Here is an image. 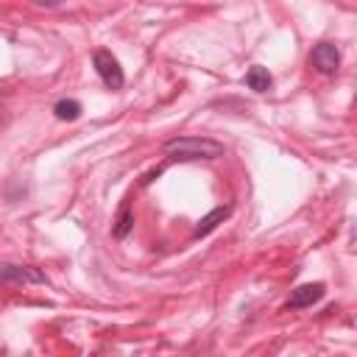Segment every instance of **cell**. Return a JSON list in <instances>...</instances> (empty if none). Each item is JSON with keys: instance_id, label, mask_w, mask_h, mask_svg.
Listing matches in <instances>:
<instances>
[{"instance_id": "3957f363", "label": "cell", "mask_w": 357, "mask_h": 357, "mask_svg": "<svg viewBox=\"0 0 357 357\" xmlns=\"http://www.w3.org/2000/svg\"><path fill=\"white\" fill-rule=\"evenodd\" d=\"M42 282H47V279L36 268L14 265V262L0 265V287H8V284H42Z\"/></svg>"}, {"instance_id": "6da1fadb", "label": "cell", "mask_w": 357, "mask_h": 357, "mask_svg": "<svg viewBox=\"0 0 357 357\" xmlns=\"http://www.w3.org/2000/svg\"><path fill=\"white\" fill-rule=\"evenodd\" d=\"M223 142L209 139V137H176L167 139L162 145V153L167 159H181V162H192V159H218L223 156Z\"/></svg>"}, {"instance_id": "52a82bcc", "label": "cell", "mask_w": 357, "mask_h": 357, "mask_svg": "<svg viewBox=\"0 0 357 357\" xmlns=\"http://www.w3.org/2000/svg\"><path fill=\"white\" fill-rule=\"evenodd\" d=\"M271 84H273V78H271V73H268L265 67H259V64L248 67V73H245V86H248V89H254V92H268Z\"/></svg>"}, {"instance_id": "8992f818", "label": "cell", "mask_w": 357, "mask_h": 357, "mask_svg": "<svg viewBox=\"0 0 357 357\" xmlns=\"http://www.w3.org/2000/svg\"><path fill=\"white\" fill-rule=\"evenodd\" d=\"M231 215V206H215L212 212H206L201 220H198V226H195V231H192V237H206L209 231H215L226 218Z\"/></svg>"}, {"instance_id": "9c48e42d", "label": "cell", "mask_w": 357, "mask_h": 357, "mask_svg": "<svg viewBox=\"0 0 357 357\" xmlns=\"http://www.w3.org/2000/svg\"><path fill=\"white\" fill-rule=\"evenodd\" d=\"M81 112H84V106H81L75 98H64V100H59V103L53 106L56 120H78Z\"/></svg>"}, {"instance_id": "5b68a950", "label": "cell", "mask_w": 357, "mask_h": 357, "mask_svg": "<svg viewBox=\"0 0 357 357\" xmlns=\"http://www.w3.org/2000/svg\"><path fill=\"white\" fill-rule=\"evenodd\" d=\"M326 293V287L321 282H307V284H298L296 290H290V298H287V310H304V307H312L315 301H321Z\"/></svg>"}, {"instance_id": "277c9868", "label": "cell", "mask_w": 357, "mask_h": 357, "mask_svg": "<svg viewBox=\"0 0 357 357\" xmlns=\"http://www.w3.org/2000/svg\"><path fill=\"white\" fill-rule=\"evenodd\" d=\"M310 64H312L321 75H332V73H337V67H340V50H337L332 42H318V45L312 47V53H310Z\"/></svg>"}, {"instance_id": "30bf717a", "label": "cell", "mask_w": 357, "mask_h": 357, "mask_svg": "<svg viewBox=\"0 0 357 357\" xmlns=\"http://www.w3.org/2000/svg\"><path fill=\"white\" fill-rule=\"evenodd\" d=\"M36 6H45V8H56V6H61L64 0H33Z\"/></svg>"}, {"instance_id": "7a4b0ae2", "label": "cell", "mask_w": 357, "mask_h": 357, "mask_svg": "<svg viewBox=\"0 0 357 357\" xmlns=\"http://www.w3.org/2000/svg\"><path fill=\"white\" fill-rule=\"evenodd\" d=\"M92 67H95V73L100 75V81H103V84H106L112 92L123 89V84H126V75H123V67H120L117 56H112V50H106V47H98V50L92 53Z\"/></svg>"}, {"instance_id": "ba28073f", "label": "cell", "mask_w": 357, "mask_h": 357, "mask_svg": "<svg viewBox=\"0 0 357 357\" xmlns=\"http://www.w3.org/2000/svg\"><path fill=\"white\" fill-rule=\"evenodd\" d=\"M131 229H134V212H131V204H128V201H123V206H120V212H117V218H114L112 234H114L117 240H126Z\"/></svg>"}]
</instances>
